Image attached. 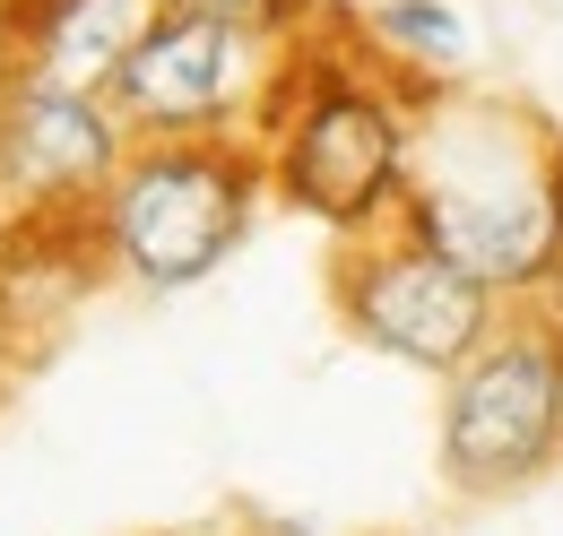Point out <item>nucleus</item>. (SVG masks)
Segmentation results:
<instances>
[{
  "label": "nucleus",
  "instance_id": "12",
  "mask_svg": "<svg viewBox=\"0 0 563 536\" xmlns=\"http://www.w3.org/2000/svg\"><path fill=\"white\" fill-rule=\"evenodd\" d=\"M18 364H26V346H18V330L0 321V399H9V381H18Z\"/></svg>",
  "mask_w": 563,
  "mask_h": 536
},
{
  "label": "nucleus",
  "instance_id": "13",
  "mask_svg": "<svg viewBox=\"0 0 563 536\" xmlns=\"http://www.w3.org/2000/svg\"><path fill=\"white\" fill-rule=\"evenodd\" d=\"M0 69H9V53H0Z\"/></svg>",
  "mask_w": 563,
  "mask_h": 536
},
{
  "label": "nucleus",
  "instance_id": "8",
  "mask_svg": "<svg viewBox=\"0 0 563 536\" xmlns=\"http://www.w3.org/2000/svg\"><path fill=\"white\" fill-rule=\"evenodd\" d=\"M147 26H156V0H0L9 69L44 87H78V96H113Z\"/></svg>",
  "mask_w": 563,
  "mask_h": 536
},
{
  "label": "nucleus",
  "instance_id": "5",
  "mask_svg": "<svg viewBox=\"0 0 563 536\" xmlns=\"http://www.w3.org/2000/svg\"><path fill=\"white\" fill-rule=\"evenodd\" d=\"M330 312L364 355H390L424 381H451L503 321V303L486 286H468L408 225H382V234L330 252Z\"/></svg>",
  "mask_w": 563,
  "mask_h": 536
},
{
  "label": "nucleus",
  "instance_id": "1",
  "mask_svg": "<svg viewBox=\"0 0 563 536\" xmlns=\"http://www.w3.org/2000/svg\"><path fill=\"white\" fill-rule=\"evenodd\" d=\"M399 225L503 312H563V122L511 87H433Z\"/></svg>",
  "mask_w": 563,
  "mask_h": 536
},
{
  "label": "nucleus",
  "instance_id": "11",
  "mask_svg": "<svg viewBox=\"0 0 563 536\" xmlns=\"http://www.w3.org/2000/svg\"><path fill=\"white\" fill-rule=\"evenodd\" d=\"M156 9H174V18H217V26H243V35H261V44H303L312 26H330V9L339 0H156Z\"/></svg>",
  "mask_w": 563,
  "mask_h": 536
},
{
  "label": "nucleus",
  "instance_id": "10",
  "mask_svg": "<svg viewBox=\"0 0 563 536\" xmlns=\"http://www.w3.org/2000/svg\"><path fill=\"white\" fill-rule=\"evenodd\" d=\"M347 26L417 87H460L477 62V26H468L460 0H364V9H347Z\"/></svg>",
  "mask_w": 563,
  "mask_h": 536
},
{
  "label": "nucleus",
  "instance_id": "14",
  "mask_svg": "<svg viewBox=\"0 0 563 536\" xmlns=\"http://www.w3.org/2000/svg\"><path fill=\"white\" fill-rule=\"evenodd\" d=\"M165 536H174V528H165Z\"/></svg>",
  "mask_w": 563,
  "mask_h": 536
},
{
  "label": "nucleus",
  "instance_id": "6",
  "mask_svg": "<svg viewBox=\"0 0 563 536\" xmlns=\"http://www.w3.org/2000/svg\"><path fill=\"white\" fill-rule=\"evenodd\" d=\"M269 78H278V44L156 9V26L113 78V113L131 122V138H252Z\"/></svg>",
  "mask_w": 563,
  "mask_h": 536
},
{
  "label": "nucleus",
  "instance_id": "9",
  "mask_svg": "<svg viewBox=\"0 0 563 536\" xmlns=\"http://www.w3.org/2000/svg\"><path fill=\"white\" fill-rule=\"evenodd\" d=\"M104 277L113 268L96 252L87 216H0V321L18 330V346L62 330Z\"/></svg>",
  "mask_w": 563,
  "mask_h": 536
},
{
  "label": "nucleus",
  "instance_id": "2",
  "mask_svg": "<svg viewBox=\"0 0 563 536\" xmlns=\"http://www.w3.org/2000/svg\"><path fill=\"white\" fill-rule=\"evenodd\" d=\"M424 96L433 87L399 78L347 26V9H330V26H312L303 44L278 53L261 131H252L269 165V200L286 216H312L330 243H364V234L399 225Z\"/></svg>",
  "mask_w": 563,
  "mask_h": 536
},
{
  "label": "nucleus",
  "instance_id": "7",
  "mask_svg": "<svg viewBox=\"0 0 563 536\" xmlns=\"http://www.w3.org/2000/svg\"><path fill=\"white\" fill-rule=\"evenodd\" d=\"M140 138L113 96L0 69V216H87Z\"/></svg>",
  "mask_w": 563,
  "mask_h": 536
},
{
  "label": "nucleus",
  "instance_id": "4",
  "mask_svg": "<svg viewBox=\"0 0 563 536\" xmlns=\"http://www.w3.org/2000/svg\"><path fill=\"white\" fill-rule=\"evenodd\" d=\"M433 459L468 502L529 493L563 468V312L494 321V337L442 381Z\"/></svg>",
  "mask_w": 563,
  "mask_h": 536
},
{
  "label": "nucleus",
  "instance_id": "3",
  "mask_svg": "<svg viewBox=\"0 0 563 536\" xmlns=\"http://www.w3.org/2000/svg\"><path fill=\"white\" fill-rule=\"evenodd\" d=\"M269 208V165L252 138H140L87 208V234L122 286L191 294L252 243Z\"/></svg>",
  "mask_w": 563,
  "mask_h": 536
}]
</instances>
